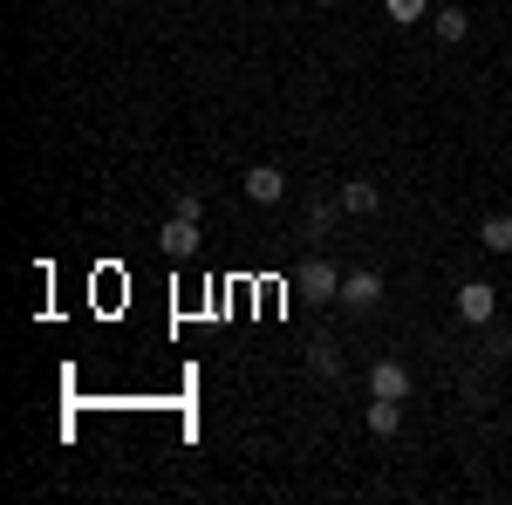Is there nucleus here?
I'll return each mask as SVG.
<instances>
[{
  "mask_svg": "<svg viewBox=\"0 0 512 505\" xmlns=\"http://www.w3.org/2000/svg\"><path fill=\"white\" fill-rule=\"evenodd\" d=\"M492 314H499V287H492V280H465V287H458V321L492 328Z\"/></svg>",
  "mask_w": 512,
  "mask_h": 505,
  "instance_id": "f257e3e1",
  "label": "nucleus"
},
{
  "mask_svg": "<svg viewBox=\"0 0 512 505\" xmlns=\"http://www.w3.org/2000/svg\"><path fill=\"white\" fill-rule=\"evenodd\" d=\"M376 301H383V273H376V267H362V273H342V308L369 314Z\"/></svg>",
  "mask_w": 512,
  "mask_h": 505,
  "instance_id": "f03ea898",
  "label": "nucleus"
},
{
  "mask_svg": "<svg viewBox=\"0 0 512 505\" xmlns=\"http://www.w3.org/2000/svg\"><path fill=\"white\" fill-rule=\"evenodd\" d=\"M164 253H171V260H192V253H198V219H192V212H171V226H164Z\"/></svg>",
  "mask_w": 512,
  "mask_h": 505,
  "instance_id": "7ed1b4c3",
  "label": "nucleus"
},
{
  "mask_svg": "<svg viewBox=\"0 0 512 505\" xmlns=\"http://www.w3.org/2000/svg\"><path fill=\"white\" fill-rule=\"evenodd\" d=\"M246 198H253V205H280V198H287L280 164H253V171H246Z\"/></svg>",
  "mask_w": 512,
  "mask_h": 505,
  "instance_id": "20e7f679",
  "label": "nucleus"
},
{
  "mask_svg": "<svg viewBox=\"0 0 512 505\" xmlns=\"http://www.w3.org/2000/svg\"><path fill=\"white\" fill-rule=\"evenodd\" d=\"M369 396L403 403V396H410V369H403V362H376V369H369Z\"/></svg>",
  "mask_w": 512,
  "mask_h": 505,
  "instance_id": "39448f33",
  "label": "nucleus"
},
{
  "mask_svg": "<svg viewBox=\"0 0 512 505\" xmlns=\"http://www.w3.org/2000/svg\"><path fill=\"white\" fill-rule=\"evenodd\" d=\"M301 287H308L315 301H342V273L328 267V260H308V267H301Z\"/></svg>",
  "mask_w": 512,
  "mask_h": 505,
  "instance_id": "423d86ee",
  "label": "nucleus"
},
{
  "mask_svg": "<svg viewBox=\"0 0 512 505\" xmlns=\"http://www.w3.org/2000/svg\"><path fill=\"white\" fill-rule=\"evenodd\" d=\"M376 205H383V192H376L369 178H349V185H342V212H355V219H369Z\"/></svg>",
  "mask_w": 512,
  "mask_h": 505,
  "instance_id": "0eeeda50",
  "label": "nucleus"
},
{
  "mask_svg": "<svg viewBox=\"0 0 512 505\" xmlns=\"http://www.w3.org/2000/svg\"><path fill=\"white\" fill-rule=\"evenodd\" d=\"M369 430H376V437H396V430H403V403H390V396H369Z\"/></svg>",
  "mask_w": 512,
  "mask_h": 505,
  "instance_id": "6e6552de",
  "label": "nucleus"
},
{
  "mask_svg": "<svg viewBox=\"0 0 512 505\" xmlns=\"http://www.w3.org/2000/svg\"><path fill=\"white\" fill-rule=\"evenodd\" d=\"M478 246H485V253H512V212H492V219L478 226Z\"/></svg>",
  "mask_w": 512,
  "mask_h": 505,
  "instance_id": "1a4fd4ad",
  "label": "nucleus"
},
{
  "mask_svg": "<svg viewBox=\"0 0 512 505\" xmlns=\"http://www.w3.org/2000/svg\"><path fill=\"white\" fill-rule=\"evenodd\" d=\"M431 28H437V41H465L472 35V14H465V7H437Z\"/></svg>",
  "mask_w": 512,
  "mask_h": 505,
  "instance_id": "9d476101",
  "label": "nucleus"
},
{
  "mask_svg": "<svg viewBox=\"0 0 512 505\" xmlns=\"http://www.w3.org/2000/svg\"><path fill=\"white\" fill-rule=\"evenodd\" d=\"M335 212H342V198H315V205L301 212V233H308V239H321L328 226H335Z\"/></svg>",
  "mask_w": 512,
  "mask_h": 505,
  "instance_id": "9b49d317",
  "label": "nucleus"
},
{
  "mask_svg": "<svg viewBox=\"0 0 512 505\" xmlns=\"http://www.w3.org/2000/svg\"><path fill=\"white\" fill-rule=\"evenodd\" d=\"M308 376H321V383H335V376H342V355H335V342H315V349H308Z\"/></svg>",
  "mask_w": 512,
  "mask_h": 505,
  "instance_id": "f8f14e48",
  "label": "nucleus"
},
{
  "mask_svg": "<svg viewBox=\"0 0 512 505\" xmlns=\"http://www.w3.org/2000/svg\"><path fill=\"white\" fill-rule=\"evenodd\" d=\"M383 7H390L396 28H417V21H424V0H383Z\"/></svg>",
  "mask_w": 512,
  "mask_h": 505,
  "instance_id": "ddd939ff",
  "label": "nucleus"
},
{
  "mask_svg": "<svg viewBox=\"0 0 512 505\" xmlns=\"http://www.w3.org/2000/svg\"><path fill=\"white\" fill-rule=\"evenodd\" d=\"M315 7H342V0H315Z\"/></svg>",
  "mask_w": 512,
  "mask_h": 505,
  "instance_id": "4468645a",
  "label": "nucleus"
}]
</instances>
